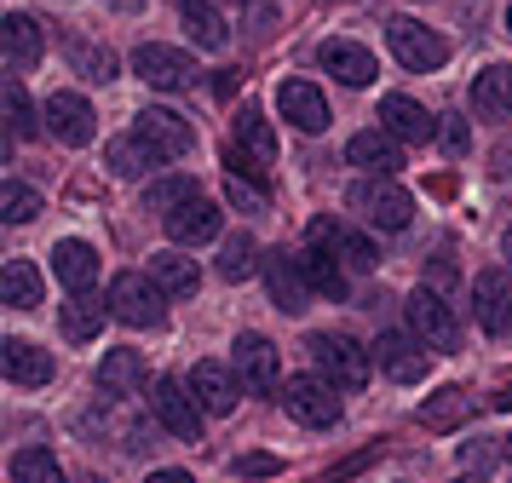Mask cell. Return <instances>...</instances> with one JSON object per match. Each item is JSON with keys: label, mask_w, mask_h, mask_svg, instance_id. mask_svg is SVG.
<instances>
[{"label": "cell", "mask_w": 512, "mask_h": 483, "mask_svg": "<svg viewBox=\"0 0 512 483\" xmlns=\"http://www.w3.org/2000/svg\"><path fill=\"white\" fill-rule=\"evenodd\" d=\"M346 207H351V213H363L374 230H403L409 219H415V196H409L403 184H392V173L357 179L346 190Z\"/></svg>", "instance_id": "cell-1"}, {"label": "cell", "mask_w": 512, "mask_h": 483, "mask_svg": "<svg viewBox=\"0 0 512 483\" xmlns=\"http://www.w3.org/2000/svg\"><path fill=\"white\" fill-rule=\"evenodd\" d=\"M167 288L162 282H156V276L150 271H121L116 282H110V299H104V305H110V317L116 322H127V328H162L167 322Z\"/></svg>", "instance_id": "cell-2"}, {"label": "cell", "mask_w": 512, "mask_h": 483, "mask_svg": "<svg viewBox=\"0 0 512 483\" xmlns=\"http://www.w3.org/2000/svg\"><path fill=\"white\" fill-rule=\"evenodd\" d=\"M282 409L294 414L300 426H340V397H334V380H328L323 368L317 374H294V380H282Z\"/></svg>", "instance_id": "cell-3"}, {"label": "cell", "mask_w": 512, "mask_h": 483, "mask_svg": "<svg viewBox=\"0 0 512 483\" xmlns=\"http://www.w3.org/2000/svg\"><path fill=\"white\" fill-rule=\"evenodd\" d=\"M386 35H392L397 64L415 69V75H426V69H443V64H449V41H443L438 29H426L420 18H392V23H386Z\"/></svg>", "instance_id": "cell-4"}, {"label": "cell", "mask_w": 512, "mask_h": 483, "mask_svg": "<svg viewBox=\"0 0 512 483\" xmlns=\"http://www.w3.org/2000/svg\"><path fill=\"white\" fill-rule=\"evenodd\" d=\"M150 409H156V420H162L179 443H202V414L208 409H202L196 391H185L173 374H162V380L150 386Z\"/></svg>", "instance_id": "cell-5"}, {"label": "cell", "mask_w": 512, "mask_h": 483, "mask_svg": "<svg viewBox=\"0 0 512 483\" xmlns=\"http://www.w3.org/2000/svg\"><path fill=\"white\" fill-rule=\"evenodd\" d=\"M311 357H317V368H323L334 386H346V391L369 386V351L351 340V334H317L311 340Z\"/></svg>", "instance_id": "cell-6"}, {"label": "cell", "mask_w": 512, "mask_h": 483, "mask_svg": "<svg viewBox=\"0 0 512 483\" xmlns=\"http://www.w3.org/2000/svg\"><path fill=\"white\" fill-rule=\"evenodd\" d=\"M133 69H139L144 87H156V92H185L190 81H196L190 52H179V46H162V41L139 46V52H133Z\"/></svg>", "instance_id": "cell-7"}, {"label": "cell", "mask_w": 512, "mask_h": 483, "mask_svg": "<svg viewBox=\"0 0 512 483\" xmlns=\"http://www.w3.org/2000/svg\"><path fill=\"white\" fill-rule=\"evenodd\" d=\"M231 368L242 374V386L259 391V397L282 386V351L265 340V334H242V340L231 345Z\"/></svg>", "instance_id": "cell-8"}, {"label": "cell", "mask_w": 512, "mask_h": 483, "mask_svg": "<svg viewBox=\"0 0 512 483\" xmlns=\"http://www.w3.org/2000/svg\"><path fill=\"white\" fill-rule=\"evenodd\" d=\"M41 121H47V133L58 138V144H75V150L93 144V133H98V115H93V104H87L81 92H52Z\"/></svg>", "instance_id": "cell-9"}, {"label": "cell", "mask_w": 512, "mask_h": 483, "mask_svg": "<svg viewBox=\"0 0 512 483\" xmlns=\"http://www.w3.org/2000/svg\"><path fill=\"white\" fill-rule=\"evenodd\" d=\"M403 311H409V328H415V334H420L426 345H438V351H455V345H461L455 311H449V305H443V299L432 294V288H415Z\"/></svg>", "instance_id": "cell-10"}, {"label": "cell", "mask_w": 512, "mask_h": 483, "mask_svg": "<svg viewBox=\"0 0 512 483\" xmlns=\"http://www.w3.org/2000/svg\"><path fill=\"white\" fill-rule=\"evenodd\" d=\"M133 133H139L162 161L190 156V144H196V133L185 127V115H173V110H139L133 115Z\"/></svg>", "instance_id": "cell-11"}, {"label": "cell", "mask_w": 512, "mask_h": 483, "mask_svg": "<svg viewBox=\"0 0 512 483\" xmlns=\"http://www.w3.org/2000/svg\"><path fill=\"white\" fill-rule=\"evenodd\" d=\"M380 127H386L392 138H403V144H426V138H438L432 110H426L420 98H409V92H386V98H380Z\"/></svg>", "instance_id": "cell-12"}, {"label": "cell", "mask_w": 512, "mask_h": 483, "mask_svg": "<svg viewBox=\"0 0 512 483\" xmlns=\"http://www.w3.org/2000/svg\"><path fill=\"white\" fill-rule=\"evenodd\" d=\"M277 110H282V121H294L300 133H323L328 121H334V115H328L323 87H311V81H300V75L277 87Z\"/></svg>", "instance_id": "cell-13"}, {"label": "cell", "mask_w": 512, "mask_h": 483, "mask_svg": "<svg viewBox=\"0 0 512 483\" xmlns=\"http://www.w3.org/2000/svg\"><path fill=\"white\" fill-rule=\"evenodd\" d=\"M167 236L179 242V248H202L219 236V207L208 196H185L179 207H167Z\"/></svg>", "instance_id": "cell-14"}, {"label": "cell", "mask_w": 512, "mask_h": 483, "mask_svg": "<svg viewBox=\"0 0 512 483\" xmlns=\"http://www.w3.org/2000/svg\"><path fill=\"white\" fill-rule=\"evenodd\" d=\"M374 363H380V374L397 380V386L426 380V351H420V334H415V340H409V334H380V340H374Z\"/></svg>", "instance_id": "cell-15"}, {"label": "cell", "mask_w": 512, "mask_h": 483, "mask_svg": "<svg viewBox=\"0 0 512 483\" xmlns=\"http://www.w3.org/2000/svg\"><path fill=\"white\" fill-rule=\"evenodd\" d=\"M317 64H323V75H334L340 87H369L374 75H380L374 52H369V46H357V41H323Z\"/></svg>", "instance_id": "cell-16"}, {"label": "cell", "mask_w": 512, "mask_h": 483, "mask_svg": "<svg viewBox=\"0 0 512 483\" xmlns=\"http://www.w3.org/2000/svg\"><path fill=\"white\" fill-rule=\"evenodd\" d=\"M346 161L363 167V173H397V167H403V138H392L386 127H363V133L346 144Z\"/></svg>", "instance_id": "cell-17"}, {"label": "cell", "mask_w": 512, "mask_h": 483, "mask_svg": "<svg viewBox=\"0 0 512 483\" xmlns=\"http://www.w3.org/2000/svg\"><path fill=\"white\" fill-rule=\"evenodd\" d=\"M472 305H478V322L484 334H507L512 328V282L507 271H484L472 282Z\"/></svg>", "instance_id": "cell-18"}, {"label": "cell", "mask_w": 512, "mask_h": 483, "mask_svg": "<svg viewBox=\"0 0 512 483\" xmlns=\"http://www.w3.org/2000/svg\"><path fill=\"white\" fill-rule=\"evenodd\" d=\"M265 288H271V299H277L288 317H300L305 299H311V282H305L300 259H288V253H271L265 259Z\"/></svg>", "instance_id": "cell-19"}, {"label": "cell", "mask_w": 512, "mask_h": 483, "mask_svg": "<svg viewBox=\"0 0 512 483\" xmlns=\"http://www.w3.org/2000/svg\"><path fill=\"white\" fill-rule=\"evenodd\" d=\"M52 271H58V282L70 288V294H93V282H98V248L93 242H58L52 248Z\"/></svg>", "instance_id": "cell-20"}, {"label": "cell", "mask_w": 512, "mask_h": 483, "mask_svg": "<svg viewBox=\"0 0 512 483\" xmlns=\"http://www.w3.org/2000/svg\"><path fill=\"white\" fill-rule=\"evenodd\" d=\"M190 391H196V403L208 414H231L236 409V374L219 357H202L196 374H190Z\"/></svg>", "instance_id": "cell-21"}, {"label": "cell", "mask_w": 512, "mask_h": 483, "mask_svg": "<svg viewBox=\"0 0 512 483\" xmlns=\"http://www.w3.org/2000/svg\"><path fill=\"white\" fill-rule=\"evenodd\" d=\"M0 368L12 386H47L52 380V357L29 340H0Z\"/></svg>", "instance_id": "cell-22"}, {"label": "cell", "mask_w": 512, "mask_h": 483, "mask_svg": "<svg viewBox=\"0 0 512 483\" xmlns=\"http://www.w3.org/2000/svg\"><path fill=\"white\" fill-rule=\"evenodd\" d=\"M0 46H6V64H12V69H29V64H41L47 35H41V23H35V18L12 12V18L0 23Z\"/></svg>", "instance_id": "cell-23"}, {"label": "cell", "mask_w": 512, "mask_h": 483, "mask_svg": "<svg viewBox=\"0 0 512 483\" xmlns=\"http://www.w3.org/2000/svg\"><path fill=\"white\" fill-rule=\"evenodd\" d=\"M472 110L507 121L512 115V64H489L472 75Z\"/></svg>", "instance_id": "cell-24"}, {"label": "cell", "mask_w": 512, "mask_h": 483, "mask_svg": "<svg viewBox=\"0 0 512 483\" xmlns=\"http://www.w3.org/2000/svg\"><path fill=\"white\" fill-rule=\"evenodd\" d=\"M41 299H47V282H41V271H35L29 259H6V265H0V305L29 311V305H41Z\"/></svg>", "instance_id": "cell-25"}, {"label": "cell", "mask_w": 512, "mask_h": 483, "mask_svg": "<svg viewBox=\"0 0 512 483\" xmlns=\"http://www.w3.org/2000/svg\"><path fill=\"white\" fill-rule=\"evenodd\" d=\"M104 317H110V311L87 294H70L58 305V328H64V340H75V345H93L98 334H104Z\"/></svg>", "instance_id": "cell-26"}, {"label": "cell", "mask_w": 512, "mask_h": 483, "mask_svg": "<svg viewBox=\"0 0 512 483\" xmlns=\"http://www.w3.org/2000/svg\"><path fill=\"white\" fill-rule=\"evenodd\" d=\"M346 259L334 248H323V242H311V248L300 253V271H305V282L317 288V294H328V299H346V271H340Z\"/></svg>", "instance_id": "cell-27"}, {"label": "cell", "mask_w": 512, "mask_h": 483, "mask_svg": "<svg viewBox=\"0 0 512 483\" xmlns=\"http://www.w3.org/2000/svg\"><path fill=\"white\" fill-rule=\"evenodd\" d=\"M150 276H156V282H162L173 299H190L196 288H202V271H196V259H185L179 248L150 253Z\"/></svg>", "instance_id": "cell-28"}, {"label": "cell", "mask_w": 512, "mask_h": 483, "mask_svg": "<svg viewBox=\"0 0 512 483\" xmlns=\"http://www.w3.org/2000/svg\"><path fill=\"white\" fill-rule=\"evenodd\" d=\"M144 386V351H110L98 363V391L104 397H133Z\"/></svg>", "instance_id": "cell-29"}, {"label": "cell", "mask_w": 512, "mask_h": 483, "mask_svg": "<svg viewBox=\"0 0 512 483\" xmlns=\"http://www.w3.org/2000/svg\"><path fill=\"white\" fill-rule=\"evenodd\" d=\"M236 150H242V156H254L259 167H277V133H271V121H265L259 110L236 115Z\"/></svg>", "instance_id": "cell-30"}, {"label": "cell", "mask_w": 512, "mask_h": 483, "mask_svg": "<svg viewBox=\"0 0 512 483\" xmlns=\"http://www.w3.org/2000/svg\"><path fill=\"white\" fill-rule=\"evenodd\" d=\"M179 18H185V35L196 46H225V18H219V6L213 0H179Z\"/></svg>", "instance_id": "cell-31"}, {"label": "cell", "mask_w": 512, "mask_h": 483, "mask_svg": "<svg viewBox=\"0 0 512 483\" xmlns=\"http://www.w3.org/2000/svg\"><path fill=\"white\" fill-rule=\"evenodd\" d=\"M110 167H116L121 179H144L150 167H162V156H156L139 133H133V138H121V144H110Z\"/></svg>", "instance_id": "cell-32"}, {"label": "cell", "mask_w": 512, "mask_h": 483, "mask_svg": "<svg viewBox=\"0 0 512 483\" xmlns=\"http://www.w3.org/2000/svg\"><path fill=\"white\" fill-rule=\"evenodd\" d=\"M323 248H334L340 259H346V271H357V276H369L374 265H380V248H374L363 230H340L334 242H323Z\"/></svg>", "instance_id": "cell-33"}, {"label": "cell", "mask_w": 512, "mask_h": 483, "mask_svg": "<svg viewBox=\"0 0 512 483\" xmlns=\"http://www.w3.org/2000/svg\"><path fill=\"white\" fill-rule=\"evenodd\" d=\"M12 483H64V466L47 449H18L12 455Z\"/></svg>", "instance_id": "cell-34"}, {"label": "cell", "mask_w": 512, "mask_h": 483, "mask_svg": "<svg viewBox=\"0 0 512 483\" xmlns=\"http://www.w3.org/2000/svg\"><path fill=\"white\" fill-rule=\"evenodd\" d=\"M35 213H41V190H29V184H0V219H6V225H29V219H35Z\"/></svg>", "instance_id": "cell-35"}, {"label": "cell", "mask_w": 512, "mask_h": 483, "mask_svg": "<svg viewBox=\"0 0 512 483\" xmlns=\"http://www.w3.org/2000/svg\"><path fill=\"white\" fill-rule=\"evenodd\" d=\"M0 98H6V133H12V138H35V133H41L35 104L24 98V87H18V81H6V92H0Z\"/></svg>", "instance_id": "cell-36"}, {"label": "cell", "mask_w": 512, "mask_h": 483, "mask_svg": "<svg viewBox=\"0 0 512 483\" xmlns=\"http://www.w3.org/2000/svg\"><path fill=\"white\" fill-rule=\"evenodd\" d=\"M254 236H242V230H236L231 242H225V253H219V276H225V282H248V276H254Z\"/></svg>", "instance_id": "cell-37"}, {"label": "cell", "mask_w": 512, "mask_h": 483, "mask_svg": "<svg viewBox=\"0 0 512 483\" xmlns=\"http://www.w3.org/2000/svg\"><path fill=\"white\" fill-rule=\"evenodd\" d=\"M70 64L81 69V75H93V81H116V58H110V46L70 41Z\"/></svg>", "instance_id": "cell-38"}, {"label": "cell", "mask_w": 512, "mask_h": 483, "mask_svg": "<svg viewBox=\"0 0 512 483\" xmlns=\"http://www.w3.org/2000/svg\"><path fill=\"white\" fill-rule=\"evenodd\" d=\"M461 409H466L461 391H438V403H426V414H420V420H426V426H449Z\"/></svg>", "instance_id": "cell-39"}, {"label": "cell", "mask_w": 512, "mask_h": 483, "mask_svg": "<svg viewBox=\"0 0 512 483\" xmlns=\"http://www.w3.org/2000/svg\"><path fill=\"white\" fill-rule=\"evenodd\" d=\"M438 138H443V150H449V156H466V150H472V127H466L461 115H449V121L438 127Z\"/></svg>", "instance_id": "cell-40"}, {"label": "cell", "mask_w": 512, "mask_h": 483, "mask_svg": "<svg viewBox=\"0 0 512 483\" xmlns=\"http://www.w3.org/2000/svg\"><path fill=\"white\" fill-rule=\"evenodd\" d=\"M236 472H242V478H259V472H277V460L271 455H248V460H236Z\"/></svg>", "instance_id": "cell-41"}, {"label": "cell", "mask_w": 512, "mask_h": 483, "mask_svg": "<svg viewBox=\"0 0 512 483\" xmlns=\"http://www.w3.org/2000/svg\"><path fill=\"white\" fill-rule=\"evenodd\" d=\"M150 483H196L190 472H179V466H162V472H150Z\"/></svg>", "instance_id": "cell-42"}, {"label": "cell", "mask_w": 512, "mask_h": 483, "mask_svg": "<svg viewBox=\"0 0 512 483\" xmlns=\"http://www.w3.org/2000/svg\"><path fill=\"white\" fill-rule=\"evenodd\" d=\"M236 87H242V75H236V69H219V98H231Z\"/></svg>", "instance_id": "cell-43"}, {"label": "cell", "mask_w": 512, "mask_h": 483, "mask_svg": "<svg viewBox=\"0 0 512 483\" xmlns=\"http://www.w3.org/2000/svg\"><path fill=\"white\" fill-rule=\"evenodd\" d=\"M495 409H512V374H507V386H501V397H495Z\"/></svg>", "instance_id": "cell-44"}, {"label": "cell", "mask_w": 512, "mask_h": 483, "mask_svg": "<svg viewBox=\"0 0 512 483\" xmlns=\"http://www.w3.org/2000/svg\"><path fill=\"white\" fill-rule=\"evenodd\" d=\"M501 253H507V259H512V230H507V236H501Z\"/></svg>", "instance_id": "cell-45"}, {"label": "cell", "mask_w": 512, "mask_h": 483, "mask_svg": "<svg viewBox=\"0 0 512 483\" xmlns=\"http://www.w3.org/2000/svg\"><path fill=\"white\" fill-rule=\"evenodd\" d=\"M507 466H512V437H507Z\"/></svg>", "instance_id": "cell-46"}, {"label": "cell", "mask_w": 512, "mask_h": 483, "mask_svg": "<svg viewBox=\"0 0 512 483\" xmlns=\"http://www.w3.org/2000/svg\"><path fill=\"white\" fill-rule=\"evenodd\" d=\"M507 29H512V6H507Z\"/></svg>", "instance_id": "cell-47"}, {"label": "cell", "mask_w": 512, "mask_h": 483, "mask_svg": "<svg viewBox=\"0 0 512 483\" xmlns=\"http://www.w3.org/2000/svg\"><path fill=\"white\" fill-rule=\"evenodd\" d=\"M461 483H478V478H461Z\"/></svg>", "instance_id": "cell-48"}, {"label": "cell", "mask_w": 512, "mask_h": 483, "mask_svg": "<svg viewBox=\"0 0 512 483\" xmlns=\"http://www.w3.org/2000/svg\"><path fill=\"white\" fill-rule=\"evenodd\" d=\"M231 6H236V0H231Z\"/></svg>", "instance_id": "cell-49"}, {"label": "cell", "mask_w": 512, "mask_h": 483, "mask_svg": "<svg viewBox=\"0 0 512 483\" xmlns=\"http://www.w3.org/2000/svg\"><path fill=\"white\" fill-rule=\"evenodd\" d=\"M93 483H98V478H93Z\"/></svg>", "instance_id": "cell-50"}]
</instances>
